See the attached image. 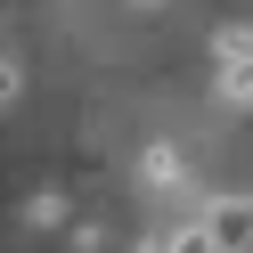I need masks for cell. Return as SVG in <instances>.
Listing matches in <instances>:
<instances>
[{
  "label": "cell",
  "instance_id": "1",
  "mask_svg": "<svg viewBox=\"0 0 253 253\" xmlns=\"http://www.w3.org/2000/svg\"><path fill=\"white\" fill-rule=\"evenodd\" d=\"M204 229H212L220 253H253V196H220L212 212H204Z\"/></svg>",
  "mask_w": 253,
  "mask_h": 253
},
{
  "label": "cell",
  "instance_id": "2",
  "mask_svg": "<svg viewBox=\"0 0 253 253\" xmlns=\"http://www.w3.org/2000/svg\"><path fill=\"white\" fill-rule=\"evenodd\" d=\"M220 98L253 106V33H229V41H220Z\"/></svg>",
  "mask_w": 253,
  "mask_h": 253
},
{
  "label": "cell",
  "instance_id": "3",
  "mask_svg": "<svg viewBox=\"0 0 253 253\" xmlns=\"http://www.w3.org/2000/svg\"><path fill=\"white\" fill-rule=\"evenodd\" d=\"M155 253H220V245H212V229H204V220H196V229H180V237H164V245H155Z\"/></svg>",
  "mask_w": 253,
  "mask_h": 253
},
{
  "label": "cell",
  "instance_id": "4",
  "mask_svg": "<svg viewBox=\"0 0 253 253\" xmlns=\"http://www.w3.org/2000/svg\"><path fill=\"white\" fill-rule=\"evenodd\" d=\"M17 98V66H8V57H0V106Z\"/></svg>",
  "mask_w": 253,
  "mask_h": 253
},
{
  "label": "cell",
  "instance_id": "5",
  "mask_svg": "<svg viewBox=\"0 0 253 253\" xmlns=\"http://www.w3.org/2000/svg\"><path fill=\"white\" fill-rule=\"evenodd\" d=\"M131 8H164V0H131Z\"/></svg>",
  "mask_w": 253,
  "mask_h": 253
}]
</instances>
